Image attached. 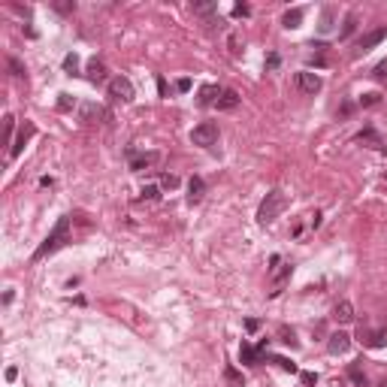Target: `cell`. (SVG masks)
Listing matches in <instances>:
<instances>
[{
    "mask_svg": "<svg viewBox=\"0 0 387 387\" xmlns=\"http://www.w3.org/2000/svg\"><path fill=\"white\" fill-rule=\"evenodd\" d=\"M70 242V218H58V224H55V230L46 236V242L34 251V260H43L46 254H52V251H58L61 245Z\"/></svg>",
    "mask_w": 387,
    "mask_h": 387,
    "instance_id": "6da1fadb",
    "label": "cell"
},
{
    "mask_svg": "<svg viewBox=\"0 0 387 387\" xmlns=\"http://www.w3.org/2000/svg\"><path fill=\"white\" fill-rule=\"evenodd\" d=\"M284 206H287V197L281 191H269L263 197V203H260L257 209V221L260 224H269V221H275L281 212H284Z\"/></svg>",
    "mask_w": 387,
    "mask_h": 387,
    "instance_id": "7a4b0ae2",
    "label": "cell"
},
{
    "mask_svg": "<svg viewBox=\"0 0 387 387\" xmlns=\"http://www.w3.org/2000/svg\"><path fill=\"white\" fill-rule=\"evenodd\" d=\"M191 142L194 145H200V148H212L215 142H218V124L215 121H203V124H197L191 130Z\"/></svg>",
    "mask_w": 387,
    "mask_h": 387,
    "instance_id": "3957f363",
    "label": "cell"
},
{
    "mask_svg": "<svg viewBox=\"0 0 387 387\" xmlns=\"http://www.w3.org/2000/svg\"><path fill=\"white\" fill-rule=\"evenodd\" d=\"M106 88H109V97H112V100H121V103H130L133 94H136V91H133V82H130L127 76H115V79H109Z\"/></svg>",
    "mask_w": 387,
    "mask_h": 387,
    "instance_id": "277c9868",
    "label": "cell"
},
{
    "mask_svg": "<svg viewBox=\"0 0 387 387\" xmlns=\"http://www.w3.org/2000/svg\"><path fill=\"white\" fill-rule=\"evenodd\" d=\"M294 82H297V88H300L303 94H309V97H315V94L324 88V82L315 76V73H297V79H294Z\"/></svg>",
    "mask_w": 387,
    "mask_h": 387,
    "instance_id": "5b68a950",
    "label": "cell"
},
{
    "mask_svg": "<svg viewBox=\"0 0 387 387\" xmlns=\"http://www.w3.org/2000/svg\"><path fill=\"white\" fill-rule=\"evenodd\" d=\"M384 37H387V27H375V30L363 34V37L357 40V55H366V52H369V49H375Z\"/></svg>",
    "mask_w": 387,
    "mask_h": 387,
    "instance_id": "8992f818",
    "label": "cell"
},
{
    "mask_svg": "<svg viewBox=\"0 0 387 387\" xmlns=\"http://www.w3.org/2000/svg\"><path fill=\"white\" fill-rule=\"evenodd\" d=\"M348 348H351V336H348V333H333V336L327 339V351H330V354H336V357H339V354H345Z\"/></svg>",
    "mask_w": 387,
    "mask_h": 387,
    "instance_id": "52a82bcc",
    "label": "cell"
},
{
    "mask_svg": "<svg viewBox=\"0 0 387 387\" xmlns=\"http://www.w3.org/2000/svg\"><path fill=\"white\" fill-rule=\"evenodd\" d=\"M360 339H363V345H369V348H384L387 345V327H381V330H360Z\"/></svg>",
    "mask_w": 387,
    "mask_h": 387,
    "instance_id": "ba28073f",
    "label": "cell"
},
{
    "mask_svg": "<svg viewBox=\"0 0 387 387\" xmlns=\"http://www.w3.org/2000/svg\"><path fill=\"white\" fill-rule=\"evenodd\" d=\"M127 157H130V170L133 173H142L145 167H151V164H157V154H136L133 148L127 151Z\"/></svg>",
    "mask_w": 387,
    "mask_h": 387,
    "instance_id": "9c48e42d",
    "label": "cell"
},
{
    "mask_svg": "<svg viewBox=\"0 0 387 387\" xmlns=\"http://www.w3.org/2000/svg\"><path fill=\"white\" fill-rule=\"evenodd\" d=\"M333 318L339 324H351L354 321V306H351L348 300H339V303L333 306Z\"/></svg>",
    "mask_w": 387,
    "mask_h": 387,
    "instance_id": "30bf717a",
    "label": "cell"
},
{
    "mask_svg": "<svg viewBox=\"0 0 387 387\" xmlns=\"http://www.w3.org/2000/svg\"><path fill=\"white\" fill-rule=\"evenodd\" d=\"M357 142H369L372 148H378V151H384L387 145H384V139L378 136V130L375 127H363L360 133H357Z\"/></svg>",
    "mask_w": 387,
    "mask_h": 387,
    "instance_id": "8fae6325",
    "label": "cell"
},
{
    "mask_svg": "<svg viewBox=\"0 0 387 387\" xmlns=\"http://www.w3.org/2000/svg\"><path fill=\"white\" fill-rule=\"evenodd\" d=\"M30 136H34V124H24V130H21V133L15 136V142L9 145V157H18V154H21V148L27 145V139H30Z\"/></svg>",
    "mask_w": 387,
    "mask_h": 387,
    "instance_id": "7c38bea8",
    "label": "cell"
},
{
    "mask_svg": "<svg viewBox=\"0 0 387 387\" xmlns=\"http://www.w3.org/2000/svg\"><path fill=\"white\" fill-rule=\"evenodd\" d=\"M218 97H221V88H218V85H206V88H200L197 103H200V106H215Z\"/></svg>",
    "mask_w": 387,
    "mask_h": 387,
    "instance_id": "4fadbf2b",
    "label": "cell"
},
{
    "mask_svg": "<svg viewBox=\"0 0 387 387\" xmlns=\"http://www.w3.org/2000/svg\"><path fill=\"white\" fill-rule=\"evenodd\" d=\"M215 106H218V109H224V112H230V109H236V106H239V94H236L233 88H224Z\"/></svg>",
    "mask_w": 387,
    "mask_h": 387,
    "instance_id": "5bb4252c",
    "label": "cell"
},
{
    "mask_svg": "<svg viewBox=\"0 0 387 387\" xmlns=\"http://www.w3.org/2000/svg\"><path fill=\"white\" fill-rule=\"evenodd\" d=\"M79 118H82V121H94V118H109V115H106V109L97 106V103H82Z\"/></svg>",
    "mask_w": 387,
    "mask_h": 387,
    "instance_id": "9a60e30c",
    "label": "cell"
},
{
    "mask_svg": "<svg viewBox=\"0 0 387 387\" xmlns=\"http://www.w3.org/2000/svg\"><path fill=\"white\" fill-rule=\"evenodd\" d=\"M203 197H206V182H203L200 176H194L191 182H188V203L194 206V203H200Z\"/></svg>",
    "mask_w": 387,
    "mask_h": 387,
    "instance_id": "2e32d148",
    "label": "cell"
},
{
    "mask_svg": "<svg viewBox=\"0 0 387 387\" xmlns=\"http://www.w3.org/2000/svg\"><path fill=\"white\" fill-rule=\"evenodd\" d=\"M88 79H91L94 85H103V82H106V67L100 64V61H91V64H88ZM106 85H109V82H106Z\"/></svg>",
    "mask_w": 387,
    "mask_h": 387,
    "instance_id": "e0dca14e",
    "label": "cell"
},
{
    "mask_svg": "<svg viewBox=\"0 0 387 387\" xmlns=\"http://www.w3.org/2000/svg\"><path fill=\"white\" fill-rule=\"evenodd\" d=\"M239 357H242V363H248V366H257V363H260V351H257V348H251L248 342H242Z\"/></svg>",
    "mask_w": 387,
    "mask_h": 387,
    "instance_id": "ac0fdd59",
    "label": "cell"
},
{
    "mask_svg": "<svg viewBox=\"0 0 387 387\" xmlns=\"http://www.w3.org/2000/svg\"><path fill=\"white\" fill-rule=\"evenodd\" d=\"M300 21H303V9H287L284 12V18H281V24L291 30V27H300Z\"/></svg>",
    "mask_w": 387,
    "mask_h": 387,
    "instance_id": "d6986e66",
    "label": "cell"
},
{
    "mask_svg": "<svg viewBox=\"0 0 387 387\" xmlns=\"http://www.w3.org/2000/svg\"><path fill=\"white\" fill-rule=\"evenodd\" d=\"M278 339L284 342V345H291V348H297L300 342H297V333L294 330H287V327H278Z\"/></svg>",
    "mask_w": 387,
    "mask_h": 387,
    "instance_id": "ffe728a7",
    "label": "cell"
},
{
    "mask_svg": "<svg viewBox=\"0 0 387 387\" xmlns=\"http://www.w3.org/2000/svg\"><path fill=\"white\" fill-rule=\"evenodd\" d=\"M224 378H227V381H230L233 387H245V381H242V375H239V372H236L233 366H227V369H224Z\"/></svg>",
    "mask_w": 387,
    "mask_h": 387,
    "instance_id": "44dd1931",
    "label": "cell"
},
{
    "mask_svg": "<svg viewBox=\"0 0 387 387\" xmlns=\"http://www.w3.org/2000/svg\"><path fill=\"white\" fill-rule=\"evenodd\" d=\"M354 27H357V15H345V27H342V34H339V37H342V40H345V37H351V34H354Z\"/></svg>",
    "mask_w": 387,
    "mask_h": 387,
    "instance_id": "7402d4cb",
    "label": "cell"
},
{
    "mask_svg": "<svg viewBox=\"0 0 387 387\" xmlns=\"http://www.w3.org/2000/svg\"><path fill=\"white\" fill-rule=\"evenodd\" d=\"M330 27H333V9L327 6V9H324V15H321V34H327Z\"/></svg>",
    "mask_w": 387,
    "mask_h": 387,
    "instance_id": "603a6c76",
    "label": "cell"
},
{
    "mask_svg": "<svg viewBox=\"0 0 387 387\" xmlns=\"http://www.w3.org/2000/svg\"><path fill=\"white\" fill-rule=\"evenodd\" d=\"M139 197H142V200H157V197H160V188H157V185H145Z\"/></svg>",
    "mask_w": 387,
    "mask_h": 387,
    "instance_id": "cb8c5ba5",
    "label": "cell"
},
{
    "mask_svg": "<svg viewBox=\"0 0 387 387\" xmlns=\"http://www.w3.org/2000/svg\"><path fill=\"white\" fill-rule=\"evenodd\" d=\"M272 363H278L284 372H297V363H291L287 357H272Z\"/></svg>",
    "mask_w": 387,
    "mask_h": 387,
    "instance_id": "d4e9b609",
    "label": "cell"
},
{
    "mask_svg": "<svg viewBox=\"0 0 387 387\" xmlns=\"http://www.w3.org/2000/svg\"><path fill=\"white\" fill-rule=\"evenodd\" d=\"M348 375H351V381H354L357 387H363V381H366V378H363V372H360V366H351V369H348Z\"/></svg>",
    "mask_w": 387,
    "mask_h": 387,
    "instance_id": "484cf974",
    "label": "cell"
},
{
    "mask_svg": "<svg viewBox=\"0 0 387 387\" xmlns=\"http://www.w3.org/2000/svg\"><path fill=\"white\" fill-rule=\"evenodd\" d=\"M3 121H6V142L12 145V142H15V139H12V133H15V118H12V115H6Z\"/></svg>",
    "mask_w": 387,
    "mask_h": 387,
    "instance_id": "4316f807",
    "label": "cell"
},
{
    "mask_svg": "<svg viewBox=\"0 0 387 387\" xmlns=\"http://www.w3.org/2000/svg\"><path fill=\"white\" fill-rule=\"evenodd\" d=\"M76 67H79V58H76V55H67V58H64V70L73 76V73H76Z\"/></svg>",
    "mask_w": 387,
    "mask_h": 387,
    "instance_id": "83f0119b",
    "label": "cell"
},
{
    "mask_svg": "<svg viewBox=\"0 0 387 387\" xmlns=\"http://www.w3.org/2000/svg\"><path fill=\"white\" fill-rule=\"evenodd\" d=\"M9 70H12V76H24V67L18 58H9Z\"/></svg>",
    "mask_w": 387,
    "mask_h": 387,
    "instance_id": "f1b7e54d",
    "label": "cell"
},
{
    "mask_svg": "<svg viewBox=\"0 0 387 387\" xmlns=\"http://www.w3.org/2000/svg\"><path fill=\"white\" fill-rule=\"evenodd\" d=\"M215 9H218L215 3H194V12H203V15L206 12H215Z\"/></svg>",
    "mask_w": 387,
    "mask_h": 387,
    "instance_id": "f546056e",
    "label": "cell"
},
{
    "mask_svg": "<svg viewBox=\"0 0 387 387\" xmlns=\"http://www.w3.org/2000/svg\"><path fill=\"white\" fill-rule=\"evenodd\" d=\"M378 100H381V94H363V97H360V103H363V106H375Z\"/></svg>",
    "mask_w": 387,
    "mask_h": 387,
    "instance_id": "4dcf8cb0",
    "label": "cell"
},
{
    "mask_svg": "<svg viewBox=\"0 0 387 387\" xmlns=\"http://www.w3.org/2000/svg\"><path fill=\"white\" fill-rule=\"evenodd\" d=\"M300 378H303V384H306V387H312L315 381H318V375H315V372H303Z\"/></svg>",
    "mask_w": 387,
    "mask_h": 387,
    "instance_id": "1f68e13d",
    "label": "cell"
},
{
    "mask_svg": "<svg viewBox=\"0 0 387 387\" xmlns=\"http://www.w3.org/2000/svg\"><path fill=\"white\" fill-rule=\"evenodd\" d=\"M248 12H251L248 3H236V6H233V15H248Z\"/></svg>",
    "mask_w": 387,
    "mask_h": 387,
    "instance_id": "d6a6232c",
    "label": "cell"
},
{
    "mask_svg": "<svg viewBox=\"0 0 387 387\" xmlns=\"http://www.w3.org/2000/svg\"><path fill=\"white\" fill-rule=\"evenodd\" d=\"M160 185H164V188H176V185H179V179H176V176H164V179H160Z\"/></svg>",
    "mask_w": 387,
    "mask_h": 387,
    "instance_id": "836d02e7",
    "label": "cell"
},
{
    "mask_svg": "<svg viewBox=\"0 0 387 387\" xmlns=\"http://www.w3.org/2000/svg\"><path fill=\"white\" fill-rule=\"evenodd\" d=\"M70 106H73V100H70V94H61V100H58V109H70Z\"/></svg>",
    "mask_w": 387,
    "mask_h": 387,
    "instance_id": "e575fe53",
    "label": "cell"
},
{
    "mask_svg": "<svg viewBox=\"0 0 387 387\" xmlns=\"http://www.w3.org/2000/svg\"><path fill=\"white\" fill-rule=\"evenodd\" d=\"M375 79H387V61H381L375 67Z\"/></svg>",
    "mask_w": 387,
    "mask_h": 387,
    "instance_id": "d590c367",
    "label": "cell"
},
{
    "mask_svg": "<svg viewBox=\"0 0 387 387\" xmlns=\"http://www.w3.org/2000/svg\"><path fill=\"white\" fill-rule=\"evenodd\" d=\"M55 9H58V12H73L76 3H55Z\"/></svg>",
    "mask_w": 387,
    "mask_h": 387,
    "instance_id": "8d00e7d4",
    "label": "cell"
},
{
    "mask_svg": "<svg viewBox=\"0 0 387 387\" xmlns=\"http://www.w3.org/2000/svg\"><path fill=\"white\" fill-rule=\"evenodd\" d=\"M15 378H18V369H15V366H9V369H6V381H15Z\"/></svg>",
    "mask_w": 387,
    "mask_h": 387,
    "instance_id": "74e56055",
    "label": "cell"
},
{
    "mask_svg": "<svg viewBox=\"0 0 387 387\" xmlns=\"http://www.w3.org/2000/svg\"><path fill=\"white\" fill-rule=\"evenodd\" d=\"M260 324L254 321V318H248V321H245V330H248V333H254V330H257Z\"/></svg>",
    "mask_w": 387,
    "mask_h": 387,
    "instance_id": "f35d334b",
    "label": "cell"
},
{
    "mask_svg": "<svg viewBox=\"0 0 387 387\" xmlns=\"http://www.w3.org/2000/svg\"><path fill=\"white\" fill-rule=\"evenodd\" d=\"M230 52H233V55L239 52V40H236V37H230Z\"/></svg>",
    "mask_w": 387,
    "mask_h": 387,
    "instance_id": "ab89813d",
    "label": "cell"
},
{
    "mask_svg": "<svg viewBox=\"0 0 387 387\" xmlns=\"http://www.w3.org/2000/svg\"><path fill=\"white\" fill-rule=\"evenodd\" d=\"M266 67H278V55H269L266 58Z\"/></svg>",
    "mask_w": 387,
    "mask_h": 387,
    "instance_id": "60d3db41",
    "label": "cell"
},
{
    "mask_svg": "<svg viewBox=\"0 0 387 387\" xmlns=\"http://www.w3.org/2000/svg\"><path fill=\"white\" fill-rule=\"evenodd\" d=\"M384 179H387V173H384Z\"/></svg>",
    "mask_w": 387,
    "mask_h": 387,
    "instance_id": "b9f144b4",
    "label": "cell"
}]
</instances>
